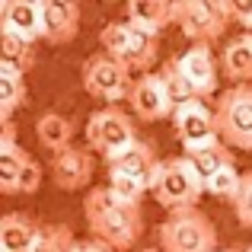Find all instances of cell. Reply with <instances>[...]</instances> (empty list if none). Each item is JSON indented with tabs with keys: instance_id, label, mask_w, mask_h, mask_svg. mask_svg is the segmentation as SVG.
<instances>
[{
	"instance_id": "cell-1",
	"label": "cell",
	"mask_w": 252,
	"mask_h": 252,
	"mask_svg": "<svg viewBox=\"0 0 252 252\" xmlns=\"http://www.w3.org/2000/svg\"><path fill=\"white\" fill-rule=\"evenodd\" d=\"M83 217L93 240L112 246L115 252H128L144 236V211L134 204H125L109 185L90 189L83 201Z\"/></svg>"
},
{
	"instance_id": "cell-2",
	"label": "cell",
	"mask_w": 252,
	"mask_h": 252,
	"mask_svg": "<svg viewBox=\"0 0 252 252\" xmlns=\"http://www.w3.org/2000/svg\"><path fill=\"white\" fill-rule=\"evenodd\" d=\"M99 45L105 55L122 61L131 74H154V64L160 58V38L154 32H144L131 26L128 19H112L99 29Z\"/></svg>"
},
{
	"instance_id": "cell-3",
	"label": "cell",
	"mask_w": 252,
	"mask_h": 252,
	"mask_svg": "<svg viewBox=\"0 0 252 252\" xmlns=\"http://www.w3.org/2000/svg\"><path fill=\"white\" fill-rule=\"evenodd\" d=\"M150 191H154V201L160 208L172 211H185V208H198L204 195V176L195 169V163L189 157H169V160L160 163L154 182H150Z\"/></svg>"
},
{
	"instance_id": "cell-4",
	"label": "cell",
	"mask_w": 252,
	"mask_h": 252,
	"mask_svg": "<svg viewBox=\"0 0 252 252\" xmlns=\"http://www.w3.org/2000/svg\"><path fill=\"white\" fill-rule=\"evenodd\" d=\"M157 240L163 252H217V227L201 208H185L166 214Z\"/></svg>"
},
{
	"instance_id": "cell-5",
	"label": "cell",
	"mask_w": 252,
	"mask_h": 252,
	"mask_svg": "<svg viewBox=\"0 0 252 252\" xmlns=\"http://www.w3.org/2000/svg\"><path fill=\"white\" fill-rule=\"evenodd\" d=\"M134 141H137V128L122 105H102L86 118V147L93 154H102L105 163L112 157H118L125 147H131Z\"/></svg>"
},
{
	"instance_id": "cell-6",
	"label": "cell",
	"mask_w": 252,
	"mask_h": 252,
	"mask_svg": "<svg viewBox=\"0 0 252 252\" xmlns=\"http://www.w3.org/2000/svg\"><path fill=\"white\" fill-rule=\"evenodd\" d=\"M80 83L93 99H99V102H105V105H115V102H122V99L131 96L134 77H131V70L125 67L122 61H115V58L105 55V51H96V55H90L83 61Z\"/></svg>"
},
{
	"instance_id": "cell-7",
	"label": "cell",
	"mask_w": 252,
	"mask_h": 252,
	"mask_svg": "<svg viewBox=\"0 0 252 252\" xmlns=\"http://www.w3.org/2000/svg\"><path fill=\"white\" fill-rule=\"evenodd\" d=\"M217 131L236 150H252V83L230 86L217 96Z\"/></svg>"
},
{
	"instance_id": "cell-8",
	"label": "cell",
	"mask_w": 252,
	"mask_h": 252,
	"mask_svg": "<svg viewBox=\"0 0 252 252\" xmlns=\"http://www.w3.org/2000/svg\"><path fill=\"white\" fill-rule=\"evenodd\" d=\"M176 26L191 45H211L227 32L230 13L227 0H179Z\"/></svg>"
},
{
	"instance_id": "cell-9",
	"label": "cell",
	"mask_w": 252,
	"mask_h": 252,
	"mask_svg": "<svg viewBox=\"0 0 252 252\" xmlns=\"http://www.w3.org/2000/svg\"><path fill=\"white\" fill-rule=\"evenodd\" d=\"M169 122H172V134L182 144L185 154L201 147V144H208V141H214V137H220V131H217V112H214V105H208V99H189V102L176 105Z\"/></svg>"
},
{
	"instance_id": "cell-10",
	"label": "cell",
	"mask_w": 252,
	"mask_h": 252,
	"mask_svg": "<svg viewBox=\"0 0 252 252\" xmlns=\"http://www.w3.org/2000/svg\"><path fill=\"white\" fill-rule=\"evenodd\" d=\"M128 102L134 109V115L144 118V122H163V118H172V112H176V99L169 96V90H166L160 74L134 77Z\"/></svg>"
},
{
	"instance_id": "cell-11",
	"label": "cell",
	"mask_w": 252,
	"mask_h": 252,
	"mask_svg": "<svg viewBox=\"0 0 252 252\" xmlns=\"http://www.w3.org/2000/svg\"><path fill=\"white\" fill-rule=\"evenodd\" d=\"M179 58V67H182L185 80L191 83L198 99H211L217 93V83H220V64L214 61V51L211 45H191L189 51H182Z\"/></svg>"
},
{
	"instance_id": "cell-12",
	"label": "cell",
	"mask_w": 252,
	"mask_h": 252,
	"mask_svg": "<svg viewBox=\"0 0 252 252\" xmlns=\"http://www.w3.org/2000/svg\"><path fill=\"white\" fill-rule=\"evenodd\" d=\"M93 172H96V157L90 147H67L64 154L51 157V179L64 191L86 189Z\"/></svg>"
},
{
	"instance_id": "cell-13",
	"label": "cell",
	"mask_w": 252,
	"mask_h": 252,
	"mask_svg": "<svg viewBox=\"0 0 252 252\" xmlns=\"http://www.w3.org/2000/svg\"><path fill=\"white\" fill-rule=\"evenodd\" d=\"M80 3L74 0H42V38L51 45H67L80 32Z\"/></svg>"
},
{
	"instance_id": "cell-14",
	"label": "cell",
	"mask_w": 252,
	"mask_h": 252,
	"mask_svg": "<svg viewBox=\"0 0 252 252\" xmlns=\"http://www.w3.org/2000/svg\"><path fill=\"white\" fill-rule=\"evenodd\" d=\"M0 32L26 38L35 45L42 38V0H3L0 6Z\"/></svg>"
},
{
	"instance_id": "cell-15",
	"label": "cell",
	"mask_w": 252,
	"mask_h": 252,
	"mask_svg": "<svg viewBox=\"0 0 252 252\" xmlns=\"http://www.w3.org/2000/svg\"><path fill=\"white\" fill-rule=\"evenodd\" d=\"M160 157H157V147L154 144H147V141H141L137 137L131 147H125L118 157H112L109 160V169H122V172H128V176H134V179H141V182H154V176H157V169H160Z\"/></svg>"
},
{
	"instance_id": "cell-16",
	"label": "cell",
	"mask_w": 252,
	"mask_h": 252,
	"mask_svg": "<svg viewBox=\"0 0 252 252\" xmlns=\"http://www.w3.org/2000/svg\"><path fill=\"white\" fill-rule=\"evenodd\" d=\"M42 223L23 211H10L0 220V252H32Z\"/></svg>"
},
{
	"instance_id": "cell-17",
	"label": "cell",
	"mask_w": 252,
	"mask_h": 252,
	"mask_svg": "<svg viewBox=\"0 0 252 252\" xmlns=\"http://www.w3.org/2000/svg\"><path fill=\"white\" fill-rule=\"evenodd\" d=\"M220 74L227 77L233 86L252 83V35L243 32V35L230 38L220 51Z\"/></svg>"
},
{
	"instance_id": "cell-18",
	"label": "cell",
	"mask_w": 252,
	"mask_h": 252,
	"mask_svg": "<svg viewBox=\"0 0 252 252\" xmlns=\"http://www.w3.org/2000/svg\"><path fill=\"white\" fill-rule=\"evenodd\" d=\"M125 16H128L131 26L157 35L160 29H166V26L176 23V3H172V0H131Z\"/></svg>"
},
{
	"instance_id": "cell-19",
	"label": "cell",
	"mask_w": 252,
	"mask_h": 252,
	"mask_svg": "<svg viewBox=\"0 0 252 252\" xmlns=\"http://www.w3.org/2000/svg\"><path fill=\"white\" fill-rule=\"evenodd\" d=\"M35 134H38V144L51 154H64L67 147H74V122L61 112H45L38 115L35 122Z\"/></svg>"
},
{
	"instance_id": "cell-20",
	"label": "cell",
	"mask_w": 252,
	"mask_h": 252,
	"mask_svg": "<svg viewBox=\"0 0 252 252\" xmlns=\"http://www.w3.org/2000/svg\"><path fill=\"white\" fill-rule=\"evenodd\" d=\"M230 150H233V147H230L223 137H214V141H208V144H201V147L189 150L185 157H189V160L195 163V169L208 179V176H214V172L223 169V166H236V160H233Z\"/></svg>"
},
{
	"instance_id": "cell-21",
	"label": "cell",
	"mask_w": 252,
	"mask_h": 252,
	"mask_svg": "<svg viewBox=\"0 0 252 252\" xmlns=\"http://www.w3.org/2000/svg\"><path fill=\"white\" fill-rule=\"evenodd\" d=\"M29 102L26 74L10 67H0V122H13V112Z\"/></svg>"
},
{
	"instance_id": "cell-22",
	"label": "cell",
	"mask_w": 252,
	"mask_h": 252,
	"mask_svg": "<svg viewBox=\"0 0 252 252\" xmlns=\"http://www.w3.org/2000/svg\"><path fill=\"white\" fill-rule=\"evenodd\" d=\"M29 163H32V157L23 144L0 150V191L3 195H19V176H23V169Z\"/></svg>"
},
{
	"instance_id": "cell-23",
	"label": "cell",
	"mask_w": 252,
	"mask_h": 252,
	"mask_svg": "<svg viewBox=\"0 0 252 252\" xmlns=\"http://www.w3.org/2000/svg\"><path fill=\"white\" fill-rule=\"evenodd\" d=\"M0 67L29 74V70L35 67V48H32V42L0 32Z\"/></svg>"
},
{
	"instance_id": "cell-24",
	"label": "cell",
	"mask_w": 252,
	"mask_h": 252,
	"mask_svg": "<svg viewBox=\"0 0 252 252\" xmlns=\"http://www.w3.org/2000/svg\"><path fill=\"white\" fill-rule=\"evenodd\" d=\"M77 246H80V240L67 223H42L32 252H77Z\"/></svg>"
},
{
	"instance_id": "cell-25",
	"label": "cell",
	"mask_w": 252,
	"mask_h": 252,
	"mask_svg": "<svg viewBox=\"0 0 252 252\" xmlns=\"http://www.w3.org/2000/svg\"><path fill=\"white\" fill-rule=\"evenodd\" d=\"M240 185H243V172L236 166H223L217 169L214 176L204 179V191H208L211 198H220V201H236V195H240Z\"/></svg>"
},
{
	"instance_id": "cell-26",
	"label": "cell",
	"mask_w": 252,
	"mask_h": 252,
	"mask_svg": "<svg viewBox=\"0 0 252 252\" xmlns=\"http://www.w3.org/2000/svg\"><path fill=\"white\" fill-rule=\"evenodd\" d=\"M105 185H109L125 204H134V208H141L144 195L150 191L147 182H141V179L128 176V172H122V169H109V182H105Z\"/></svg>"
},
{
	"instance_id": "cell-27",
	"label": "cell",
	"mask_w": 252,
	"mask_h": 252,
	"mask_svg": "<svg viewBox=\"0 0 252 252\" xmlns=\"http://www.w3.org/2000/svg\"><path fill=\"white\" fill-rule=\"evenodd\" d=\"M157 74L163 77V83H166L169 96L176 99V105L189 102V99H198V96H195V90H191V83L185 80L182 67H179V58H169V61H163V67L157 70Z\"/></svg>"
},
{
	"instance_id": "cell-28",
	"label": "cell",
	"mask_w": 252,
	"mask_h": 252,
	"mask_svg": "<svg viewBox=\"0 0 252 252\" xmlns=\"http://www.w3.org/2000/svg\"><path fill=\"white\" fill-rule=\"evenodd\" d=\"M233 214L246 230H252V169L243 172V185H240V195L233 201Z\"/></svg>"
},
{
	"instance_id": "cell-29",
	"label": "cell",
	"mask_w": 252,
	"mask_h": 252,
	"mask_svg": "<svg viewBox=\"0 0 252 252\" xmlns=\"http://www.w3.org/2000/svg\"><path fill=\"white\" fill-rule=\"evenodd\" d=\"M227 13H230V23L252 32V0H227Z\"/></svg>"
},
{
	"instance_id": "cell-30",
	"label": "cell",
	"mask_w": 252,
	"mask_h": 252,
	"mask_svg": "<svg viewBox=\"0 0 252 252\" xmlns=\"http://www.w3.org/2000/svg\"><path fill=\"white\" fill-rule=\"evenodd\" d=\"M38 185H42V166L32 160L29 166L23 169V176H19V191H23V195H32V191H38Z\"/></svg>"
},
{
	"instance_id": "cell-31",
	"label": "cell",
	"mask_w": 252,
	"mask_h": 252,
	"mask_svg": "<svg viewBox=\"0 0 252 252\" xmlns=\"http://www.w3.org/2000/svg\"><path fill=\"white\" fill-rule=\"evenodd\" d=\"M16 144H19V131H16V125H13V122H3V125H0V150L16 147Z\"/></svg>"
},
{
	"instance_id": "cell-32",
	"label": "cell",
	"mask_w": 252,
	"mask_h": 252,
	"mask_svg": "<svg viewBox=\"0 0 252 252\" xmlns=\"http://www.w3.org/2000/svg\"><path fill=\"white\" fill-rule=\"evenodd\" d=\"M77 252H115L112 246H105V243H99V240H80V246H77Z\"/></svg>"
},
{
	"instance_id": "cell-33",
	"label": "cell",
	"mask_w": 252,
	"mask_h": 252,
	"mask_svg": "<svg viewBox=\"0 0 252 252\" xmlns=\"http://www.w3.org/2000/svg\"><path fill=\"white\" fill-rule=\"evenodd\" d=\"M141 252H163V249H160V246H157V249H154V246H147V249H141Z\"/></svg>"
},
{
	"instance_id": "cell-34",
	"label": "cell",
	"mask_w": 252,
	"mask_h": 252,
	"mask_svg": "<svg viewBox=\"0 0 252 252\" xmlns=\"http://www.w3.org/2000/svg\"><path fill=\"white\" fill-rule=\"evenodd\" d=\"M217 252H236V249H217Z\"/></svg>"
},
{
	"instance_id": "cell-35",
	"label": "cell",
	"mask_w": 252,
	"mask_h": 252,
	"mask_svg": "<svg viewBox=\"0 0 252 252\" xmlns=\"http://www.w3.org/2000/svg\"><path fill=\"white\" fill-rule=\"evenodd\" d=\"M243 252H252V243H249V246H246V249H243Z\"/></svg>"
},
{
	"instance_id": "cell-36",
	"label": "cell",
	"mask_w": 252,
	"mask_h": 252,
	"mask_svg": "<svg viewBox=\"0 0 252 252\" xmlns=\"http://www.w3.org/2000/svg\"><path fill=\"white\" fill-rule=\"evenodd\" d=\"M249 35H252V32H249Z\"/></svg>"
}]
</instances>
